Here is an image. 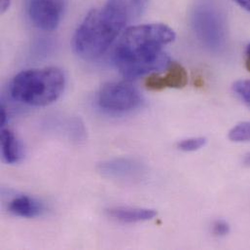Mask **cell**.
I'll list each match as a JSON object with an SVG mask.
<instances>
[{
  "mask_svg": "<svg viewBox=\"0 0 250 250\" xmlns=\"http://www.w3.org/2000/svg\"><path fill=\"white\" fill-rule=\"evenodd\" d=\"M12 0H1V11L4 13L10 6Z\"/></svg>",
  "mask_w": 250,
  "mask_h": 250,
  "instance_id": "obj_18",
  "label": "cell"
},
{
  "mask_svg": "<svg viewBox=\"0 0 250 250\" xmlns=\"http://www.w3.org/2000/svg\"><path fill=\"white\" fill-rule=\"evenodd\" d=\"M229 138L236 142L250 141V122H244L234 126L229 132Z\"/></svg>",
  "mask_w": 250,
  "mask_h": 250,
  "instance_id": "obj_12",
  "label": "cell"
},
{
  "mask_svg": "<svg viewBox=\"0 0 250 250\" xmlns=\"http://www.w3.org/2000/svg\"><path fill=\"white\" fill-rule=\"evenodd\" d=\"M139 11L132 0H108L92 10L77 28L72 45L77 55L85 60H95L113 44L126 22Z\"/></svg>",
  "mask_w": 250,
  "mask_h": 250,
  "instance_id": "obj_2",
  "label": "cell"
},
{
  "mask_svg": "<svg viewBox=\"0 0 250 250\" xmlns=\"http://www.w3.org/2000/svg\"><path fill=\"white\" fill-rule=\"evenodd\" d=\"M234 91L250 106V80H239L234 84Z\"/></svg>",
  "mask_w": 250,
  "mask_h": 250,
  "instance_id": "obj_14",
  "label": "cell"
},
{
  "mask_svg": "<svg viewBox=\"0 0 250 250\" xmlns=\"http://www.w3.org/2000/svg\"><path fill=\"white\" fill-rule=\"evenodd\" d=\"M247 67L250 71V44L247 50Z\"/></svg>",
  "mask_w": 250,
  "mask_h": 250,
  "instance_id": "obj_19",
  "label": "cell"
},
{
  "mask_svg": "<svg viewBox=\"0 0 250 250\" xmlns=\"http://www.w3.org/2000/svg\"><path fill=\"white\" fill-rule=\"evenodd\" d=\"M108 214L110 217L117 221L131 224L151 220L157 215V212L154 209L149 208L119 207L109 209Z\"/></svg>",
  "mask_w": 250,
  "mask_h": 250,
  "instance_id": "obj_9",
  "label": "cell"
},
{
  "mask_svg": "<svg viewBox=\"0 0 250 250\" xmlns=\"http://www.w3.org/2000/svg\"><path fill=\"white\" fill-rule=\"evenodd\" d=\"M9 210L19 217L33 218L41 215L43 211V205L34 198L20 196L11 201Z\"/></svg>",
  "mask_w": 250,
  "mask_h": 250,
  "instance_id": "obj_10",
  "label": "cell"
},
{
  "mask_svg": "<svg viewBox=\"0 0 250 250\" xmlns=\"http://www.w3.org/2000/svg\"><path fill=\"white\" fill-rule=\"evenodd\" d=\"M66 0H29L27 12L38 28L51 31L61 22Z\"/></svg>",
  "mask_w": 250,
  "mask_h": 250,
  "instance_id": "obj_5",
  "label": "cell"
},
{
  "mask_svg": "<svg viewBox=\"0 0 250 250\" xmlns=\"http://www.w3.org/2000/svg\"><path fill=\"white\" fill-rule=\"evenodd\" d=\"M0 123H1V126H4L6 122H7V113L5 111V108L4 106L2 105L1 106V111H0Z\"/></svg>",
  "mask_w": 250,
  "mask_h": 250,
  "instance_id": "obj_16",
  "label": "cell"
},
{
  "mask_svg": "<svg viewBox=\"0 0 250 250\" xmlns=\"http://www.w3.org/2000/svg\"><path fill=\"white\" fill-rule=\"evenodd\" d=\"M1 150L6 163L16 164L23 157V148L15 133L7 128L1 130Z\"/></svg>",
  "mask_w": 250,
  "mask_h": 250,
  "instance_id": "obj_11",
  "label": "cell"
},
{
  "mask_svg": "<svg viewBox=\"0 0 250 250\" xmlns=\"http://www.w3.org/2000/svg\"><path fill=\"white\" fill-rule=\"evenodd\" d=\"M244 164H245L246 166H248V167H250V153L247 154V155L245 156V159H244Z\"/></svg>",
  "mask_w": 250,
  "mask_h": 250,
  "instance_id": "obj_20",
  "label": "cell"
},
{
  "mask_svg": "<svg viewBox=\"0 0 250 250\" xmlns=\"http://www.w3.org/2000/svg\"><path fill=\"white\" fill-rule=\"evenodd\" d=\"M197 33L203 43L212 50H218L224 42V29L220 17L208 9L200 10L195 16Z\"/></svg>",
  "mask_w": 250,
  "mask_h": 250,
  "instance_id": "obj_6",
  "label": "cell"
},
{
  "mask_svg": "<svg viewBox=\"0 0 250 250\" xmlns=\"http://www.w3.org/2000/svg\"><path fill=\"white\" fill-rule=\"evenodd\" d=\"M139 92L126 82H109L104 84L98 95V104L105 111L125 113L140 106Z\"/></svg>",
  "mask_w": 250,
  "mask_h": 250,
  "instance_id": "obj_4",
  "label": "cell"
},
{
  "mask_svg": "<svg viewBox=\"0 0 250 250\" xmlns=\"http://www.w3.org/2000/svg\"><path fill=\"white\" fill-rule=\"evenodd\" d=\"M174 39V31L163 23L130 26L116 46L114 63L128 80L167 69L170 61L163 48Z\"/></svg>",
  "mask_w": 250,
  "mask_h": 250,
  "instance_id": "obj_1",
  "label": "cell"
},
{
  "mask_svg": "<svg viewBox=\"0 0 250 250\" xmlns=\"http://www.w3.org/2000/svg\"><path fill=\"white\" fill-rule=\"evenodd\" d=\"M207 143L205 137L187 138L178 143V148L184 152H194L203 148Z\"/></svg>",
  "mask_w": 250,
  "mask_h": 250,
  "instance_id": "obj_13",
  "label": "cell"
},
{
  "mask_svg": "<svg viewBox=\"0 0 250 250\" xmlns=\"http://www.w3.org/2000/svg\"><path fill=\"white\" fill-rule=\"evenodd\" d=\"M165 74L151 73L144 81V86L150 91H162L164 89H181L188 83L186 69L177 62H170L165 70Z\"/></svg>",
  "mask_w": 250,
  "mask_h": 250,
  "instance_id": "obj_7",
  "label": "cell"
},
{
  "mask_svg": "<svg viewBox=\"0 0 250 250\" xmlns=\"http://www.w3.org/2000/svg\"><path fill=\"white\" fill-rule=\"evenodd\" d=\"M65 76L57 67L34 68L20 72L11 82L12 98L30 106H47L62 96Z\"/></svg>",
  "mask_w": 250,
  "mask_h": 250,
  "instance_id": "obj_3",
  "label": "cell"
},
{
  "mask_svg": "<svg viewBox=\"0 0 250 250\" xmlns=\"http://www.w3.org/2000/svg\"><path fill=\"white\" fill-rule=\"evenodd\" d=\"M98 167L104 176L121 181L136 179L143 171L139 162L128 158H114L104 161Z\"/></svg>",
  "mask_w": 250,
  "mask_h": 250,
  "instance_id": "obj_8",
  "label": "cell"
},
{
  "mask_svg": "<svg viewBox=\"0 0 250 250\" xmlns=\"http://www.w3.org/2000/svg\"><path fill=\"white\" fill-rule=\"evenodd\" d=\"M242 8L250 12V0H235Z\"/></svg>",
  "mask_w": 250,
  "mask_h": 250,
  "instance_id": "obj_17",
  "label": "cell"
},
{
  "mask_svg": "<svg viewBox=\"0 0 250 250\" xmlns=\"http://www.w3.org/2000/svg\"><path fill=\"white\" fill-rule=\"evenodd\" d=\"M230 232V226L223 220H218L213 224V233L216 236H225Z\"/></svg>",
  "mask_w": 250,
  "mask_h": 250,
  "instance_id": "obj_15",
  "label": "cell"
}]
</instances>
